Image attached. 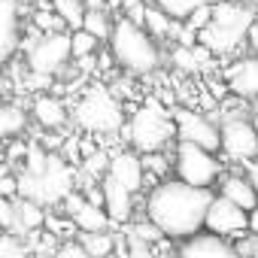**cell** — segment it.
Wrapping results in <instances>:
<instances>
[{
  "mask_svg": "<svg viewBox=\"0 0 258 258\" xmlns=\"http://www.w3.org/2000/svg\"><path fill=\"white\" fill-rule=\"evenodd\" d=\"M173 170H176V179L185 182V185H195V188H213L222 176V161L201 149V146H191V143H179L176 146V155H173Z\"/></svg>",
  "mask_w": 258,
  "mask_h": 258,
  "instance_id": "cell-7",
  "label": "cell"
},
{
  "mask_svg": "<svg viewBox=\"0 0 258 258\" xmlns=\"http://www.w3.org/2000/svg\"><path fill=\"white\" fill-rule=\"evenodd\" d=\"M249 234H255V237H258V207L249 213Z\"/></svg>",
  "mask_w": 258,
  "mask_h": 258,
  "instance_id": "cell-37",
  "label": "cell"
},
{
  "mask_svg": "<svg viewBox=\"0 0 258 258\" xmlns=\"http://www.w3.org/2000/svg\"><path fill=\"white\" fill-rule=\"evenodd\" d=\"M210 22H213V4H207V7H201V10H195V13L188 16V22H185V25H188L191 31H198V34H201Z\"/></svg>",
  "mask_w": 258,
  "mask_h": 258,
  "instance_id": "cell-32",
  "label": "cell"
},
{
  "mask_svg": "<svg viewBox=\"0 0 258 258\" xmlns=\"http://www.w3.org/2000/svg\"><path fill=\"white\" fill-rule=\"evenodd\" d=\"M246 179L252 182V188H255V195H258V158L249 164V170H246Z\"/></svg>",
  "mask_w": 258,
  "mask_h": 258,
  "instance_id": "cell-36",
  "label": "cell"
},
{
  "mask_svg": "<svg viewBox=\"0 0 258 258\" xmlns=\"http://www.w3.org/2000/svg\"><path fill=\"white\" fill-rule=\"evenodd\" d=\"M124 243H127V258H158L152 243H143V240H137L131 234H124Z\"/></svg>",
  "mask_w": 258,
  "mask_h": 258,
  "instance_id": "cell-30",
  "label": "cell"
},
{
  "mask_svg": "<svg viewBox=\"0 0 258 258\" xmlns=\"http://www.w3.org/2000/svg\"><path fill=\"white\" fill-rule=\"evenodd\" d=\"M55 13L61 16V22L73 31H82V22H85V4L82 0H52Z\"/></svg>",
  "mask_w": 258,
  "mask_h": 258,
  "instance_id": "cell-24",
  "label": "cell"
},
{
  "mask_svg": "<svg viewBox=\"0 0 258 258\" xmlns=\"http://www.w3.org/2000/svg\"><path fill=\"white\" fill-rule=\"evenodd\" d=\"M76 243L91 255V258H106L115 249V237L112 231H97V234H76Z\"/></svg>",
  "mask_w": 258,
  "mask_h": 258,
  "instance_id": "cell-22",
  "label": "cell"
},
{
  "mask_svg": "<svg viewBox=\"0 0 258 258\" xmlns=\"http://www.w3.org/2000/svg\"><path fill=\"white\" fill-rule=\"evenodd\" d=\"M106 176H112L118 185H124L131 195H137L143 188V179H146V167H143V158L134 152V149H124L118 155L109 158L106 164Z\"/></svg>",
  "mask_w": 258,
  "mask_h": 258,
  "instance_id": "cell-13",
  "label": "cell"
},
{
  "mask_svg": "<svg viewBox=\"0 0 258 258\" xmlns=\"http://www.w3.org/2000/svg\"><path fill=\"white\" fill-rule=\"evenodd\" d=\"M28 4H34V0H19V7H28Z\"/></svg>",
  "mask_w": 258,
  "mask_h": 258,
  "instance_id": "cell-41",
  "label": "cell"
},
{
  "mask_svg": "<svg viewBox=\"0 0 258 258\" xmlns=\"http://www.w3.org/2000/svg\"><path fill=\"white\" fill-rule=\"evenodd\" d=\"M64 216L73 222L76 234H97V231H109L112 228V222L103 213V207L91 204L88 198H79L76 191L64 201Z\"/></svg>",
  "mask_w": 258,
  "mask_h": 258,
  "instance_id": "cell-12",
  "label": "cell"
},
{
  "mask_svg": "<svg viewBox=\"0 0 258 258\" xmlns=\"http://www.w3.org/2000/svg\"><path fill=\"white\" fill-rule=\"evenodd\" d=\"M207 234H216L222 240H231V237H240L249 231V213L240 210L237 204H231L228 198L216 195L210 210H207V222H204Z\"/></svg>",
  "mask_w": 258,
  "mask_h": 258,
  "instance_id": "cell-11",
  "label": "cell"
},
{
  "mask_svg": "<svg viewBox=\"0 0 258 258\" xmlns=\"http://www.w3.org/2000/svg\"><path fill=\"white\" fill-rule=\"evenodd\" d=\"M0 228H4V234H13V237H19V240H22L16 201H13V198H4V195H0Z\"/></svg>",
  "mask_w": 258,
  "mask_h": 258,
  "instance_id": "cell-27",
  "label": "cell"
},
{
  "mask_svg": "<svg viewBox=\"0 0 258 258\" xmlns=\"http://www.w3.org/2000/svg\"><path fill=\"white\" fill-rule=\"evenodd\" d=\"M25 55H28V67L31 73L40 76H55L64 70V64L73 58L70 49V34H37L34 40L25 43Z\"/></svg>",
  "mask_w": 258,
  "mask_h": 258,
  "instance_id": "cell-8",
  "label": "cell"
},
{
  "mask_svg": "<svg viewBox=\"0 0 258 258\" xmlns=\"http://www.w3.org/2000/svg\"><path fill=\"white\" fill-rule=\"evenodd\" d=\"M70 49H73V58H91L94 49H97V40L88 34V31H73L70 34Z\"/></svg>",
  "mask_w": 258,
  "mask_h": 258,
  "instance_id": "cell-28",
  "label": "cell"
},
{
  "mask_svg": "<svg viewBox=\"0 0 258 258\" xmlns=\"http://www.w3.org/2000/svg\"><path fill=\"white\" fill-rule=\"evenodd\" d=\"M100 191H103V213L109 216V222L127 228V222H131V213H134V195L127 191L124 185H118L112 176H106V173H103Z\"/></svg>",
  "mask_w": 258,
  "mask_h": 258,
  "instance_id": "cell-15",
  "label": "cell"
},
{
  "mask_svg": "<svg viewBox=\"0 0 258 258\" xmlns=\"http://www.w3.org/2000/svg\"><path fill=\"white\" fill-rule=\"evenodd\" d=\"M73 121L88 134L124 131V106L106 85H91L73 106Z\"/></svg>",
  "mask_w": 258,
  "mask_h": 258,
  "instance_id": "cell-5",
  "label": "cell"
},
{
  "mask_svg": "<svg viewBox=\"0 0 258 258\" xmlns=\"http://www.w3.org/2000/svg\"><path fill=\"white\" fill-rule=\"evenodd\" d=\"M0 237H4V228H0Z\"/></svg>",
  "mask_w": 258,
  "mask_h": 258,
  "instance_id": "cell-42",
  "label": "cell"
},
{
  "mask_svg": "<svg viewBox=\"0 0 258 258\" xmlns=\"http://www.w3.org/2000/svg\"><path fill=\"white\" fill-rule=\"evenodd\" d=\"M19 0H0V67L19 49Z\"/></svg>",
  "mask_w": 258,
  "mask_h": 258,
  "instance_id": "cell-16",
  "label": "cell"
},
{
  "mask_svg": "<svg viewBox=\"0 0 258 258\" xmlns=\"http://www.w3.org/2000/svg\"><path fill=\"white\" fill-rule=\"evenodd\" d=\"M31 115L37 118V124L46 127V131H55V127H61V124L67 121V109H64V103H61L58 97H52V94H40V97H34V103H31Z\"/></svg>",
  "mask_w": 258,
  "mask_h": 258,
  "instance_id": "cell-18",
  "label": "cell"
},
{
  "mask_svg": "<svg viewBox=\"0 0 258 258\" xmlns=\"http://www.w3.org/2000/svg\"><path fill=\"white\" fill-rule=\"evenodd\" d=\"M85 10H103V0H82Z\"/></svg>",
  "mask_w": 258,
  "mask_h": 258,
  "instance_id": "cell-38",
  "label": "cell"
},
{
  "mask_svg": "<svg viewBox=\"0 0 258 258\" xmlns=\"http://www.w3.org/2000/svg\"><path fill=\"white\" fill-rule=\"evenodd\" d=\"M173 124H176V140L179 143L201 146L213 155L222 149V131L207 115H201L195 109H173Z\"/></svg>",
  "mask_w": 258,
  "mask_h": 258,
  "instance_id": "cell-10",
  "label": "cell"
},
{
  "mask_svg": "<svg viewBox=\"0 0 258 258\" xmlns=\"http://www.w3.org/2000/svg\"><path fill=\"white\" fill-rule=\"evenodd\" d=\"M246 43H249V49H252V52L258 55V22H255V25L249 28V34H246Z\"/></svg>",
  "mask_w": 258,
  "mask_h": 258,
  "instance_id": "cell-35",
  "label": "cell"
},
{
  "mask_svg": "<svg viewBox=\"0 0 258 258\" xmlns=\"http://www.w3.org/2000/svg\"><path fill=\"white\" fill-rule=\"evenodd\" d=\"M219 195L228 198L231 204H237V207L246 210V213H252V210L258 207V195H255V188H252V182H249L246 176H225Z\"/></svg>",
  "mask_w": 258,
  "mask_h": 258,
  "instance_id": "cell-19",
  "label": "cell"
},
{
  "mask_svg": "<svg viewBox=\"0 0 258 258\" xmlns=\"http://www.w3.org/2000/svg\"><path fill=\"white\" fill-rule=\"evenodd\" d=\"M109 49H112V61L121 64L127 73H134V76L152 73L158 67V61H161V52L152 43V37L143 28H137L134 22H127V19H118L112 25Z\"/></svg>",
  "mask_w": 258,
  "mask_h": 258,
  "instance_id": "cell-3",
  "label": "cell"
},
{
  "mask_svg": "<svg viewBox=\"0 0 258 258\" xmlns=\"http://www.w3.org/2000/svg\"><path fill=\"white\" fill-rule=\"evenodd\" d=\"M143 31L149 34V37H167V34H173V19L167 16V13H161L158 7H149L146 10V22H143Z\"/></svg>",
  "mask_w": 258,
  "mask_h": 258,
  "instance_id": "cell-26",
  "label": "cell"
},
{
  "mask_svg": "<svg viewBox=\"0 0 258 258\" xmlns=\"http://www.w3.org/2000/svg\"><path fill=\"white\" fill-rule=\"evenodd\" d=\"M213 4V0H152V7H158L161 13H167L173 22H188V16L201 7Z\"/></svg>",
  "mask_w": 258,
  "mask_h": 258,
  "instance_id": "cell-23",
  "label": "cell"
},
{
  "mask_svg": "<svg viewBox=\"0 0 258 258\" xmlns=\"http://www.w3.org/2000/svg\"><path fill=\"white\" fill-rule=\"evenodd\" d=\"M0 195L4 198L19 195V176H0Z\"/></svg>",
  "mask_w": 258,
  "mask_h": 258,
  "instance_id": "cell-34",
  "label": "cell"
},
{
  "mask_svg": "<svg viewBox=\"0 0 258 258\" xmlns=\"http://www.w3.org/2000/svg\"><path fill=\"white\" fill-rule=\"evenodd\" d=\"M219 131H222V152L231 161L252 164L258 158V131H255L252 118L225 115V121L219 124Z\"/></svg>",
  "mask_w": 258,
  "mask_h": 258,
  "instance_id": "cell-9",
  "label": "cell"
},
{
  "mask_svg": "<svg viewBox=\"0 0 258 258\" xmlns=\"http://www.w3.org/2000/svg\"><path fill=\"white\" fill-rule=\"evenodd\" d=\"M28 127V112L19 103H4L0 106V143L19 137Z\"/></svg>",
  "mask_w": 258,
  "mask_h": 258,
  "instance_id": "cell-20",
  "label": "cell"
},
{
  "mask_svg": "<svg viewBox=\"0 0 258 258\" xmlns=\"http://www.w3.org/2000/svg\"><path fill=\"white\" fill-rule=\"evenodd\" d=\"M213 188H195L179 179H164L146 195V219L170 240H191L204 231Z\"/></svg>",
  "mask_w": 258,
  "mask_h": 258,
  "instance_id": "cell-1",
  "label": "cell"
},
{
  "mask_svg": "<svg viewBox=\"0 0 258 258\" xmlns=\"http://www.w3.org/2000/svg\"><path fill=\"white\" fill-rule=\"evenodd\" d=\"M255 25V10L243 4H213V22L198 34V43L210 52H231L240 40H246L249 28Z\"/></svg>",
  "mask_w": 258,
  "mask_h": 258,
  "instance_id": "cell-6",
  "label": "cell"
},
{
  "mask_svg": "<svg viewBox=\"0 0 258 258\" xmlns=\"http://www.w3.org/2000/svg\"><path fill=\"white\" fill-rule=\"evenodd\" d=\"M252 124H255V131H258V103H255V109H252Z\"/></svg>",
  "mask_w": 258,
  "mask_h": 258,
  "instance_id": "cell-39",
  "label": "cell"
},
{
  "mask_svg": "<svg viewBox=\"0 0 258 258\" xmlns=\"http://www.w3.org/2000/svg\"><path fill=\"white\" fill-rule=\"evenodd\" d=\"M55 258H91L76 240H64L61 246H58V252H55Z\"/></svg>",
  "mask_w": 258,
  "mask_h": 258,
  "instance_id": "cell-33",
  "label": "cell"
},
{
  "mask_svg": "<svg viewBox=\"0 0 258 258\" xmlns=\"http://www.w3.org/2000/svg\"><path fill=\"white\" fill-rule=\"evenodd\" d=\"M82 31H88V34H91L97 43H100V40H109V37H112V25H109V16H106V10H85Z\"/></svg>",
  "mask_w": 258,
  "mask_h": 258,
  "instance_id": "cell-25",
  "label": "cell"
},
{
  "mask_svg": "<svg viewBox=\"0 0 258 258\" xmlns=\"http://www.w3.org/2000/svg\"><path fill=\"white\" fill-rule=\"evenodd\" d=\"M170 61H173L176 70H182V73H195V70H201V64H198V58H195V49H185V46H173Z\"/></svg>",
  "mask_w": 258,
  "mask_h": 258,
  "instance_id": "cell-29",
  "label": "cell"
},
{
  "mask_svg": "<svg viewBox=\"0 0 258 258\" xmlns=\"http://www.w3.org/2000/svg\"><path fill=\"white\" fill-rule=\"evenodd\" d=\"M228 91L243 100H258V61L246 58L228 70Z\"/></svg>",
  "mask_w": 258,
  "mask_h": 258,
  "instance_id": "cell-17",
  "label": "cell"
},
{
  "mask_svg": "<svg viewBox=\"0 0 258 258\" xmlns=\"http://www.w3.org/2000/svg\"><path fill=\"white\" fill-rule=\"evenodd\" d=\"M73 167L61 155H49L40 146L25 149V170L19 176V195L25 201L46 207H58L73 195Z\"/></svg>",
  "mask_w": 258,
  "mask_h": 258,
  "instance_id": "cell-2",
  "label": "cell"
},
{
  "mask_svg": "<svg viewBox=\"0 0 258 258\" xmlns=\"http://www.w3.org/2000/svg\"><path fill=\"white\" fill-rule=\"evenodd\" d=\"M121 10H124V19L127 22H134L137 28H143V22H146V4L143 0H121Z\"/></svg>",
  "mask_w": 258,
  "mask_h": 258,
  "instance_id": "cell-31",
  "label": "cell"
},
{
  "mask_svg": "<svg viewBox=\"0 0 258 258\" xmlns=\"http://www.w3.org/2000/svg\"><path fill=\"white\" fill-rule=\"evenodd\" d=\"M176 258H240L231 240H222L216 234H198L191 240H182L176 249Z\"/></svg>",
  "mask_w": 258,
  "mask_h": 258,
  "instance_id": "cell-14",
  "label": "cell"
},
{
  "mask_svg": "<svg viewBox=\"0 0 258 258\" xmlns=\"http://www.w3.org/2000/svg\"><path fill=\"white\" fill-rule=\"evenodd\" d=\"M234 4H243V7H252V4H255V0H234Z\"/></svg>",
  "mask_w": 258,
  "mask_h": 258,
  "instance_id": "cell-40",
  "label": "cell"
},
{
  "mask_svg": "<svg viewBox=\"0 0 258 258\" xmlns=\"http://www.w3.org/2000/svg\"><path fill=\"white\" fill-rule=\"evenodd\" d=\"M16 210H19V228H22V237H31V234H37L40 228H46V210H43L40 204L19 198V201H16Z\"/></svg>",
  "mask_w": 258,
  "mask_h": 258,
  "instance_id": "cell-21",
  "label": "cell"
},
{
  "mask_svg": "<svg viewBox=\"0 0 258 258\" xmlns=\"http://www.w3.org/2000/svg\"><path fill=\"white\" fill-rule=\"evenodd\" d=\"M173 137H176L173 115L161 103H155V100H149L146 106H140L131 115V121L124 124V140H127V146H131L134 152H140V155L161 152Z\"/></svg>",
  "mask_w": 258,
  "mask_h": 258,
  "instance_id": "cell-4",
  "label": "cell"
}]
</instances>
